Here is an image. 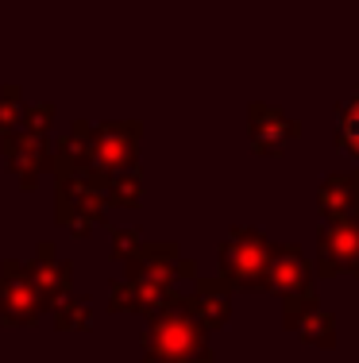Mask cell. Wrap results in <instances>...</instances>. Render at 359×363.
Segmentation results:
<instances>
[{"mask_svg": "<svg viewBox=\"0 0 359 363\" xmlns=\"http://www.w3.org/2000/svg\"><path fill=\"white\" fill-rule=\"evenodd\" d=\"M340 135L352 147H359V97L344 108V116H340Z\"/></svg>", "mask_w": 359, "mask_h": 363, "instance_id": "1", "label": "cell"}]
</instances>
